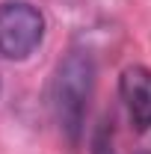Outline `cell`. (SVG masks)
I'll use <instances>...</instances> for the list:
<instances>
[{
  "instance_id": "cell-1",
  "label": "cell",
  "mask_w": 151,
  "mask_h": 154,
  "mask_svg": "<svg viewBox=\"0 0 151 154\" xmlns=\"http://www.w3.org/2000/svg\"><path fill=\"white\" fill-rule=\"evenodd\" d=\"M95 86V59L86 51H71L65 59H59L54 80H51V107L59 122V131L71 142L83 134L86 104L92 98Z\"/></svg>"
},
{
  "instance_id": "cell-2",
  "label": "cell",
  "mask_w": 151,
  "mask_h": 154,
  "mask_svg": "<svg viewBox=\"0 0 151 154\" xmlns=\"http://www.w3.org/2000/svg\"><path fill=\"white\" fill-rule=\"evenodd\" d=\"M45 38V15L27 0L0 3V57L27 59Z\"/></svg>"
},
{
  "instance_id": "cell-3",
  "label": "cell",
  "mask_w": 151,
  "mask_h": 154,
  "mask_svg": "<svg viewBox=\"0 0 151 154\" xmlns=\"http://www.w3.org/2000/svg\"><path fill=\"white\" fill-rule=\"evenodd\" d=\"M119 95H122L131 125L139 134H145L151 128V68L128 65L119 77Z\"/></svg>"
},
{
  "instance_id": "cell-4",
  "label": "cell",
  "mask_w": 151,
  "mask_h": 154,
  "mask_svg": "<svg viewBox=\"0 0 151 154\" xmlns=\"http://www.w3.org/2000/svg\"><path fill=\"white\" fill-rule=\"evenodd\" d=\"M92 154H119L116 151V145H113V131L107 128V122L95 131L92 136Z\"/></svg>"
}]
</instances>
